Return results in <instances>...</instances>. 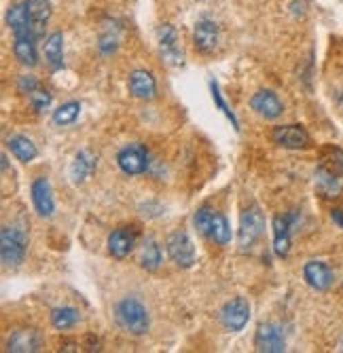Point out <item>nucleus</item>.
Returning a JSON list of instances; mask_svg holds the SVG:
<instances>
[{
    "instance_id": "20",
    "label": "nucleus",
    "mask_w": 343,
    "mask_h": 353,
    "mask_svg": "<svg viewBox=\"0 0 343 353\" xmlns=\"http://www.w3.org/2000/svg\"><path fill=\"white\" fill-rule=\"evenodd\" d=\"M23 5L28 9L30 21H32V32L37 41L45 37V28L51 19V0H23Z\"/></svg>"
},
{
    "instance_id": "6",
    "label": "nucleus",
    "mask_w": 343,
    "mask_h": 353,
    "mask_svg": "<svg viewBox=\"0 0 343 353\" xmlns=\"http://www.w3.org/2000/svg\"><path fill=\"white\" fill-rule=\"evenodd\" d=\"M117 165L126 176H140L148 170V150L144 144H128L117 152Z\"/></svg>"
},
{
    "instance_id": "35",
    "label": "nucleus",
    "mask_w": 343,
    "mask_h": 353,
    "mask_svg": "<svg viewBox=\"0 0 343 353\" xmlns=\"http://www.w3.org/2000/svg\"><path fill=\"white\" fill-rule=\"evenodd\" d=\"M85 349L87 351H98L100 349V341L98 339H93L91 334L87 336V343H85Z\"/></svg>"
},
{
    "instance_id": "15",
    "label": "nucleus",
    "mask_w": 343,
    "mask_h": 353,
    "mask_svg": "<svg viewBox=\"0 0 343 353\" xmlns=\"http://www.w3.org/2000/svg\"><path fill=\"white\" fill-rule=\"evenodd\" d=\"M106 245H108V254L112 256V259H117V261L128 259V256L132 254V250H134V245H136V229H132V227L115 229L108 235Z\"/></svg>"
},
{
    "instance_id": "33",
    "label": "nucleus",
    "mask_w": 343,
    "mask_h": 353,
    "mask_svg": "<svg viewBox=\"0 0 343 353\" xmlns=\"http://www.w3.org/2000/svg\"><path fill=\"white\" fill-rule=\"evenodd\" d=\"M39 87H41V83L35 77H30V74H23V77L17 79V91L23 93V95H30V93H32L35 89H39Z\"/></svg>"
},
{
    "instance_id": "24",
    "label": "nucleus",
    "mask_w": 343,
    "mask_h": 353,
    "mask_svg": "<svg viewBox=\"0 0 343 353\" xmlns=\"http://www.w3.org/2000/svg\"><path fill=\"white\" fill-rule=\"evenodd\" d=\"M7 146L11 150V154L17 159L21 163H32L35 159L39 157V150H37V144L26 138V136H11L7 138Z\"/></svg>"
},
{
    "instance_id": "25",
    "label": "nucleus",
    "mask_w": 343,
    "mask_h": 353,
    "mask_svg": "<svg viewBox=\"0 0 343 353\" xmlns=\"http://www.w3.org/2000/svg\"><path fill=\"white\" fill-rule=\"evenodd\" d=\"M81 322V313L75 307H57L51 311V326L55 330H68Z\"/></svg>"
},
{
    "instance_id": "34",
    "label": "nucleus",
    "mask_w": 343,
    "mask_h": 353,
    "mask_svg": "<svg viewBox=\"0 0 343 353\" xmlns=\"http://www.w3.org/2000/svg\"><path fill=\"white\" fill-rule=\"evenodd\" d=\"M331 218H333V222L337 224L339 229H343V208H335V210H331Z\"/></svg>"
},
{
    "instance_id": "10",
    "label": "nucleus",
    "mask_w": 343,
    "mask_h": 353,
    "mask_svg": "<svg viewBox=\"0 0 343 353\" xmlns=\"http://www.w3.org/2000/svg\"><path fill=\"white\" fill-rule=\"evenodd\" d=\"M271 140L288 150H301L311 144V138L303 125H280L271 132Z\"/></svg>"
},
{
    "instance_id": "32",
    "label": "nucleus",
    "mask_w": 343,
    "mask_h": 353,
    "mask_svg": "<svg viewBox=\"0 0 343 353\" xmlns=\"http://www.w3.org/2000/svg\"><path fill=\"white\" fill-rule=\"evenodd\" d=\"M117 49H119V37L117 34H112V32H106V34L100 37L98 51L102 55H112V53H117Z\"/></svg>"
},
{
    "instance_id": "11",
    "label": "nucleus",
    "mask_w": 343,
    "mask_h": 353,
    "mask_svg": "<svg viewBox=\"0 0 343 353\" xmlns=\"http://www.w3.org/2000/svg\"><path fill=\"white\" fill-rule=\"evenodd\" d=\"M45 339L37 328H15L7 339V351L13 353H35L41 351Z\"/></svg>"
},
{
    "instance_id": "27",
    "label": "nucleus",
    "mask_w": 343,
    "mask_h": 353,
    "mask_svg": "<svg viewBox=\"0 0 343 353\" xmlns=\"http://www.w3.org/2000/svg\"><path fill=\"white\" fill-rule=\"evenodd\" d=\"M231 224L229 220L221 214L216 212V218H214V224H212V231H210V237L216 245H229L231 243Z\"/></svg>"
},
{
    "instance_id": "1",
    "label": "nucleus",
    "mask_w": 343,
    "mask_h": 353,
    "mask_svg": "<svg viewBox=\"0 0 343 353\" xmlns=\"http://www.w3.org/2000/svg\"><path fill=\"white\" fill-rule=\"evenodd\" d=\"M316 190L324 199H335L343 192V150L326 148L314 176Z\"/></svg>"
},
{
    "instance_id": "9",
    "label": "nucleus",
    "mask_w": 343,
    "mask_h": 353,
    "mask_svg": "<svg viewBox=\"0 0 343 353\" xmlns=\"http://www.w3.org/2000/svg\"><path fill=\"white\" fill-rule=\"evenodd\" d=\"M255 347L261 353H282L286 351V334L280 324H263L255 334Z\"/></svg>"
},
{
    "instance_id": "17",
    "label": "nucleus",
    "mask_w": 343,
    "mask_h": 353,
    "mask_svg": "<svg viewBox=\"0 0 343 353\" xmlns=\"http://www.w3.org/2000/svg\"><path fill=\"white\" fill-rule=\"evenodd\" d=\"M128 87L136 100L150 102L157 98V81H155L153 72H148V70H134L130 74Z\"/></svg>"
},
{
    "instance_id": "19",
    "label": "nucleus",
    "mask_w": 343,
    "mask_h": 353,
    "mask_svg": "<svg viewBox=\"0 0 343 353\" xmlns=\"http://www.w3.org/2000/svg\"><path fill=\"white\" fill-rule=\"evenodd\" d=\"M98 170V157L91 150L83 148L75 154L72 163H70V180L72 184H83L87 182Z\"/></svg>"
},
{
    "instance_id": "4",
    "label": "nucleus",
    "mask_w": 343,
    "mask_h": 353,
    "mask_svg": "<svg viewBox=\"0 0 343 353\" xmlns=\"http://www.w3.org/2000/svg\"><path fill=\"white\" fill-rule=\"evenodd\" d=\"M265 233V216L257 205L246 208L239 218V229H237V243L242 250H251Z\"/></svg>"
},
{
    "instance_id": "2",
    "label": "nucleus",
    "mask_w": 343,
    "mask_h": 353,
    "mask_svg": "<svg viewBox=\"0 0 343 353\" xmlns=\"http://www.w3.org/2000/svg\"><path fill=\"white\" fill-rule=\"evenodd\" d=\"M115 322L123 332H128L132 336H142L148 332L150 317L146 307L138 299L126 296L115 305Z\"/></svg>"
},
{
    "instance_id": "5",
    "label": "nucleus",
    "mask_w": 343,
    "mask_h": 353,
    "mask_svg": "<svg viewBox=\"0 0 343 353\" xmlns=\"http://www.w3.org/2000/svg\"><path fill=\"white\" fill-rule=\"evenodd\" d=\"M166 252L170 261L180 269H191L195 265V245L186 231H174L166 239Z\"/></svg>"
},
{
    "instance_id": "12",
    "label": "nucleus",
    "mask_w": 343,
    "mask_h": 353,
    "mask_svg": "<svg viewBox=\"0 0 343 353\" xmlns=\"http://www.w3.org/2000/svg\"><path fill=\"white\" fill-rule=\"evenodd\" d=\"M251 108L259 114V117H263V119H269V121H273V119H277V117H282V112H284V104H282V100L277 98V93H273L271 89H261V91H257L253 98H251Z\"/></svg>"
},
{
    "instance_id": "26",
    "label": "nucleus",
    "mask_w": 343,
    "mask_h": 353,
    "mask_svg": "<svg viewBox=\"0 0 343 353\" xmlns=\"http://www.w3.org/2000/svg\"><path fill=\"white\" fill-rule=\"evenodd\" d=\"M140 267L146 271H157L161 267V248L155 239H146L140 250Z\"/></svg>"
},
{
    "instance_id": "22",
    "label": "nucleus",
    "mask_w": 343,
    "mask_h": 353,
    "mask_svg": "<svg viewBox=\"0 0 343 353\" xmlns=\"http://www.w3.org/2000/svg\"><path fill=\"white\" fill-rule=\"evenodd\" d=\"M13 53L19 63H23L28 68H35L39 63L37 39L35 37H13Z\"/></svg>"
},
{
    "instance_id": "31",
    "label": "nucleus",
    "mask_w": 343,
    "mask_h": 353,
    "mask_svg": "<svg viewBox=\"0 0 343 353\" xmlns=\"http://www.w3.org/2000/svg\"><path fill=\"white\" fill-rule=\"evenodd\" d=\"M28 100H30V104H32V108H35V112H43V110H47L49 106H51V102H53V95L41 85L39 89H35L32 93L28 95Z\"/></svg>"
},
{
    "instance_id": "21",
    "label": "nucleus",
    "mask_w": 343,
    "mask_h": 353,
    "mask_svg": "<svg viewBox=\"0 0 343 353\" xmlns=\"http://www.w3.org/2000/svg\"><path fill=\"white\" fill-rule=\"evenodd\" d=\"M7 26H9V30L13 32V37H35V32H32V21H30L28 9H26L23 3L13 5V7L7 11ZM35 39H37V37H35Z\"/></svg>"
},
{
    "instance_id": "28",
    "label": "nucleus",
    "mask_w": 343,
    "mask_h": 353,
    "mask_svg": "<svg viewBox=\"0 0 343 353\" xmlns=\"http://www.w3.org/2000/svg\"><path fill=\"white\" fill-rule=\"evenodd\" d=\"M81 114V104L79 102H66V104H61L59 108L53 110V125L57 127H66V125H72Z\"/></svg>"
},
{
    "instance_id": "14",
    "label": "nucleus",
    "mask_w": 343,
    "mask_h": 353,
    "mask_svg": "<svg viewBox=\"0 0 343 353\" xmlns=\"http://www.w3.org/2000/svg\"><path fill=\"white\" fill-rule=\"evenodd\" d=\"M297 214H286V216H275L271 227H273V252L280 259H286L291 252V231L295 224Z\"/></svg>"
},
{
    "instance_id": "29",
    "label": "nucleus",
    "mask_w": 343,
    "mask_h": 353,
    "mask_svg": "<svg viewBox=\"0 0 343 353\" xmlns=\"http://www.w3.org/2000/svg\"><path fill=\"white\" fill-rule=\"evenodd\" d=\"M214 218H216V210L204 205L199 208L195 214H193V224H195V229L199 235L204 237H210V231H212V224H214Z\"/></svg>"
},
{
    "instance_id": "3",
    "label": "nucleus",
    "mask_w": 343,
    "mask_h": 353,
    "mask_svg": "<svg viewBox=\"0 0 343 353\" xmlns=\"http://www.w3.org/2000/svg\"><path fill=\"white\" fill-rule=\"evenodd\" d=\"M28 252V235L17 224H5L0 231V259L5 267H17L23 263Z\"/></svg>"
},
{
    "instance_id": "18",
    "label": "nucleus",
    "mask_w": 343,
    "mask_h": 353,
    "mask_svg": "<svg viewBox=\"0 0 343 353\" xmlns=\"http://www.w3.org/2000/svg\"><path fill=\"white\" fill-rule=\"evenodd\" d=\"M303 277H305L307 285L314 288V290H318V292L329 290V288L333 285V281H335V275H333L331 267L326 263H322V261H309V263H305Z\"/></svg>"
},
{
    "instance_id": "13",
    "label": "nucleus",
    "mask_w": 343,
    "mask_h": 353,
    "mask_svg": "<svg viewBox=\"0 0 343 353\" xmlns=\"http://www.w3.org/2000/svg\"><path fill=\"white\" fill-rule=\"evenodd\" d=\"M30 192H32V205L37 214L41 218H51L55 212V201H53V190H51L49 180L45 176L35 178L32 186H30Z\"/></svg>"
},
{
    "instance_id": "7",
    "label": "nucleus",
    "mask_w": 343,
    "mask_h": 353,
    "mask_svg": "<svg viewBox=\"0 0 343 353\" xmlns=\"http://www.w3.org/2000/svg\"><path fill=\"white\" fill-rule=\"evenodd\" d=\"M157 37V45H159V53L164 57L166 63L170 66H182L184 63V51L180 47V39H178V32L172 23H161L155 32Z\"/></svg>"
},
{
    "instance_id": "23",
    "label": "nucleus",
    "mask_w": 343,
    "mask_h": 353,
    "mask_svg": "<svg viewBox=\"0 0 343 353\" xmlns=\"http://www.w3.org/2000/svg\"><path fill=\"white\" fill-rule=\"evenodd\" d=\"M45 57L51 70L64 68V37L61 32H51L45 41Z\"/></svg>"
},
{
    "instance_id": "16",
    "label": "nucleus",
    "mask_w": 343,
    "mask_h": 353,
    "mask_svg": "<svg viewBox=\"0 0 343 353\" xmlns=\"http://www.w3.org/2000/svg\"><path fill=\"white\" fill-rule=\"evenodd\" d=\"M218 39H221V32H218V23L212 19H199L195 30H193V45L199 53L208 55L218 47Z\"/></svg>"
},
{
    "instance_id": "8",
    "label": "nucleus",
    "mask_w": 343,
    "mask_h": 353,
    "mask_svg": "<svg viewBox=\"0 0 343 353\" xmlns=\"http://www.w3.org/2000/svg\"><path fill=\"white\" fill-rule=\"evenodd\" d=\"M218 317H221V324L227 332H239L246 328L248 319H251V303L242 296H235L223 305Z\"/></svg>"
},
{
    "instance_id": "30",
    "label": "nucleus",
    "mask_w": 343,
    "mask_h": 353,
    "mask_svg": "<svg viewBox=\"0 0 343 353\" xmlns=\"http://www.w3.org/2000/svg\"><path fill=\"white\" fill-rule=\"evenodd\" d=\"M210 93H212V100H214V104H216V108L221 110L229 121H231V125H233V130L235 132H239V121H237V117L233 114V110L227 106V102H225V98H223V93H221V89H218V83L216 81H212L210 83Z\"/></svg>"
}]
</instances>
